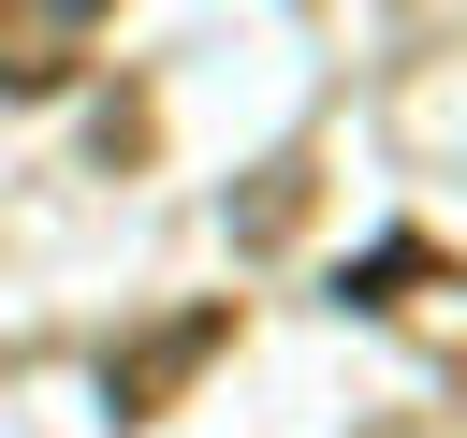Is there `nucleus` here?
Here are the masks:
<instances>
[{
	"instance_id": "1",
	"label": "nucleus",
	"mask_w": 467,
	"mask_h": 438,
	"mask_svg": "<svg viewBox=\"0 0 467 438\" xmlns=\"http://www.w3.org/2000/svg\"><path fill=\"white\" fill-rule=\"evenodd\" d=\"M219 350H234V307L204 292V307H175V321H146V336H131V350L102 365V394H117L131 423H146V409H175V394H190V365H219Z\"/></svg>"
},
{
	"instance_id": "2",
	"label": "nucleus",
	"mask_w": 467,
	"mask_h": 438,
	"mask_svg": "<svg viewBox=\"0 0 467 438\" xmlns=\"http://www.w3.org/2000/svg\"><path fill=\"white\" fill-rule=\"evenodd\" d=\"M102 15H117V0H0V88H15V102L73 88L88 44H102Z\"/></svg>"
},
{
	"instance_id": "3",
	"label": "nucleus",
	"mask_w": 467,
	"mask_h": 438,
	"mask_svg": "<svg viewBox=\"0 0 467 438\" xmlns=\"http://www.w3.org/2000/svg\"><path fill=\"white\" fill-rule=\"evenodd\" d=\"M409 277H438V248H423V234H394V248H365V263L336 277V307H409Z\"/></svg>"
}]
</instances>
